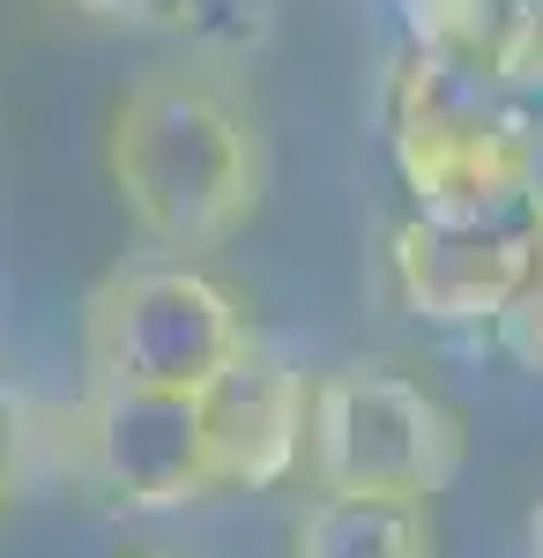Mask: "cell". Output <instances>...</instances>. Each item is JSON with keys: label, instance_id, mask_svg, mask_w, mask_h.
<instances>
[{"label": "cell", "instance_id": "6da1fadb", "mask_svg": "<svg viewBox=\"0 0 543 558\" xmlns=\"http://www.w3.org/2000/svg\"><path fill=\"white\" fill-rule=\"evenodd\" d=\"M112 194L134 231L165 254L224 246L261 202V142L239 105L186 75H149L112 112Z\"/></svg>", "mask_w": 543, "mask_h": 558}, {"label": "cell", "instance_id": "7a4b0ae2", "mask_svg": "<svg viewBox=\"0 0 543 558\" xmlns=\"http://www.w3.org/2000/svg\"><path fill=\"white\" fill-rule=\"evenodd\" d=\"M387 157L410 194V216L439 223L529 216L543 186V157L514 97L424 45H410L387 75Z\"/></svg>", "mask_w": 543, "mask_h": 558}, {"label": "cell", "instance_id": "3957f363", "mask_svg": "<svg viewBox=\"0 0 543 558\" xmlns=\"http://www.w3.org/2000/svg\"><path fill=\"white\" fill-rule=\"evenodd\" d=\"M253 343L239 299L186 260H142L97 283L83 313L89 380L157 387V395H209L239 350Z\"/></svg>", "mask_w": 543, "mask_h": 558}, {"label": "cell", "instance_id": "277c9868", "mask_svg": "<svg viewBox=\"0 0 543 558\" xmlns=\"http://www.w3.org/2000/svg\"><path fill=\"white\" fill-rule=\"evenodd\" d=\"M305 462L321 492L439 499L461 470V417L395 365H335L313 380Z\"/></svg>", "mask_w": 543, "mask_h": 558}, {"label": "cell", "instance_id": "5b68a950", "mask_svg": "<svg viewBox=\"0 0 543 558\" xmlns=\"http://www.w3.org/2000/svg\"><path fill=\"white\" fill-rule=\"evenodd\" d=\"M89 470L134 514H171L216 492L209 402L202 395H157V387H105L89 380Z\"/></svg>", "mask_w": 543, "mask_h": 558}, {"label": "cell", "instance_id": "8992f818", "mask_svg": "<svg viewBox=\"0 0 543 558\" xmlns=\"http://www.w3.org/2000/svg\"><path fill=\"white\" fill-rule=\"evenodd\" d=\"M395 299L432 328H499V313L536 283V239L529 216L499 223H439L410 216L387 239Z\"/></svg>", "mask_w": 543, "mask_h": 558}, {"label": "cell", "instance_id": "52a82bcc", "mask_svg": "<svg viewBox=\"0 0 543 558\" xmlns=\"http://www.w3.org/2000/svg\"><path fill=\"white\" fill-rule=\"evenodd\" d=\"M209 402V447H216V492H276L305 462L313 432V380L283 350L246 343L239 365L202 395Z\"/></svg>", "mask_w": 543, "mask_h": 558}, {"label": "cell", "instance_id": "ba28073f", "mask_svg": "<svg viewBox=\"0 0 543 558\" xmlns=\"http://www.w3.org/2000/svg\"><path fill=\"white\" fill-rule=\"evenodd\" d=\"M291 558H439L432 499L387 492H321L291 536Z\"/></svg>", "mask_w": 543, "mask_h": 558}, {"label": "cell", "instance_id": "9c48e42d", "mask_svg": "<svg viewBox=\"0 0 543 558\" xmlns=\"http://www.w3.org/2000/svg\"><path fill=\"white\" fill-rule=\"evenodd\" d=\"M142 15L165 38L216 52V60H246L276 31V0H142Z\"/></svg>", "mask_w": 543, "mask_h": 558}, {"label": "cell", "instance_id": "30bf717a", "mask_svg": "<svg viewBox=\"0 0 543 558\" xmlns=\"http://www.w3.org/2000/svg\"><path fill=\"white\" fill-rule=\"evenodd\" d=\"M492 343L521 365V373H543V276L521 291V299L499 313V328H492Z\"/></svg>", "mask_w": 543, "mask_h": 558}, {"label": "cell", "instance_id": "8fae6325", "mask_svg": "<svg viewBox=\"0 0 543 558\" xmlns=\"http://www.w3.org/2000/svg\"><path fill=\"white\" fill-rule=\"evenodd\" d=\"M23 432H31V417H23V395H15V380L0 373V507H8V492H15V462H23Z\"/></svg>", "mask_w": 543, "mask_h": 558}, {"label": "cell", "instance_id": "7c38bea8", "mask_svg": "<svg viewBox=\"0 0 543 558\" xmlns=\"http://www.w3.org/2000/svg\"><path fill=\"white\" fill-rule=\"evenodd\" d=\"M45 8H68V15H142V0H45Z\"/></svg>", "mask_w": 543, "mask_h": 558}, {"label": "cell", "instance_id": "4fadbf2b", "mask_svg": "<svg viewBox=\"0 0 543 558\" xmlns=\"http://www.w3.org/2000/svg\"><path fill=\"white\" fill-rule=\"evenodd\" d=\"M514 112H521V128H529V142H536V157H543V97H514Z\"/></svg>", "mask_w": 543, "mask_h": 558}, {"label": "cell", "instance_id": "5bb4252c", "mask_svg": "<svg viewBox=\"0 0 543 558\" xmlns=\"http://www.w3.org/2000/svg\"><path fill=\"white\" fill-rule=\"evenodd\" d=\"M529 239H536V276H543V186H536V202H529Z\"/></svg>", "mask_w": 543, "mask_h": 558}, {"label": "cell", "instance_id": "9a60e30c", "mask_svg": "<svg viewBox=\"0 0 543 558\" xmlns=\"http://www.w3.org/2000/svg\"><path fill=\"white\" fill-rule=\"evenodd\" d=\"M529 558H543V507L529 514Z\"/></svg>", "mask_w": 543, "mask_h": 558}]
</instances>
